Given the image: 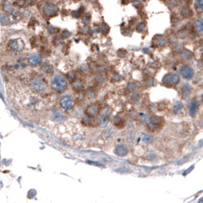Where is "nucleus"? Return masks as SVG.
<instances>
[{
	"label": "nucleus",
	"mask_w": 203,
	"mask_h": 203,
	"mask_svg": "<svg viewBox=\"0 0 203 203\" xmlns=\"http://www.w3.org/2000/svg\"><path fill=\"white\" fill-rule=\"evenodd\" d=\"M53 133L70 146L82 147L86 141L85 131L80 124L65 122L53 125Z\"/></svg>",
	"instance_id": "nucleus-1"
},
{
	"label": "nucleus",
	"mask_w": 203,
	"mask_h": 203,
	"mask_svg": "<svg viewBox=\"0 0 203 203\" xmlns=\"http://www.w3.org/2000/svg\"><path fill=\"white\" fill-rule=\"evenodd\" d=\"M52 86L58 92H63L68 86L67 80L62 75H55L52 80Z\"/></svg>",
	"instance_id": "nucleus-2"
},
{
	"label": "nucleus",
	"mask_w": 203,
	"mask_h": 203,
	"mask_svg": "<svg viewBox=\"0 0 203 203\" xmlns=\"http://www.w3.org/2000/svg\"><path fill=\"white\" fill-rule=\"evenodd\" d=\"M31 86L32 89L37 93H43L47 88L46 83L43 78L39 76H35L31 79Z\"/></svg>",
	"instance_id": "nucleus-3"
},
{
	"label": "nucleus",
	"mask_w": 203,
	"mask_h": 203,
	"mask_svg": "<svg viewBox=\"0 0 203 203\" xmlns=\"http://www.w3.org/2000/svg\"><path fill=\"white\" fill-rule=\"evenodd\" d=\"M7 47L12 52L18 53L23 50L25 48V43L21 39H14V40H10V42L7 43Z\"/></svg>",
	"instance_id": "nucleus-4"
},
{
	"label": "nucleus",
	"mask_w": 203,
	"mask_h": 203,
	"mask_svg": "<svg viewBox=\"0 0 203 203\" xmlns=\"http://www.w3.org/2000/svg\"><path fill=\"white\" fill-rule=\"evenodd\" d=\"M58 6L52 2H46L43 7V12L48 17H52L58 14Z\"/></svg>",
	"instance_id": "nucleus-5"
},
{
	"label": "nucleus",
	"mask_w": 203,
	"mask_h": 203,
	"mask_svg": "<svg viewBox=\"0 0 203 203\" xmlns=\"http://www.w3.org/2000/svg\"><path fill=\"white\" fill-rule=\"evenodd\" d=\"M179 77L175 74H168L164 77L162 83L166 86H173L179 83Z\"/></svg>",
	"instance_id": "nucleus-6"
},
{
	"label": "nucleus",
	"mask_w": 203,
	"mask_h": 203,
	"mask_svg": "<svg viewBox=\"0 0 203 203\" xmlns=\"http://www.w3.org/2000/svg\"><path fill=\"white\" fill-rule=\"evenodd\" d=\"M163 118L158 116H152L150 117L149 122L147 124V127L151 131H155L157 129L160 128L162 127V123H163Z\"/></svg>",
	"instance_id": "nucleus-7"
},
{
	"label": "nucleus",
	"mask_w": 203,
	"mask_h": 203,
	"mask_svg": "<svg viewBox=\"0 0 203 203\" xmlns=\"http://www.w3.org/2000/svg\"><path fill=\"white\" fill-rule=\"evenodd\" d=\"M100 111V106L98 105V103H92V104L89 105L88 107L86 108L85 111V113L87 116L89 118H95L96 116L99 115Z\"/></svg>",
	"instance_id": "nucleus-8"
},
{
	"label": "nucleus",
	"mask_w": 203,
	"mask_h": 203,
	"mask_svg": "<svg viewBox=\"0 0 203 203\" xmlns=\"http://www.w3.org/2000/svg\"><path fill=\"white\" fill-rule=\"evenodd\" d=\"M60 105L64 110H70L74 106V101L70 96H63L60 100Z\"/></svg>",
	"instance_id": "nucleus-9"
},
{
	"label": "nucleus",
	"mask_w": 203,
	"mask_h": 203,
	"mask_svg": "<svg viewBox=\"0 0 203 203\" xmlns=\"http://www.w3.org/2000/svg\"><path fill=\"white\" fill-rule=\"evenodd\" d=\"M28 62L30 65L35 66L39 65L42 62V58L40 55L37 54H33V55H30L28 58Z\"/></svg>",
	"instance_id": "nucleus-10"
},
{
	"label": "nucleus",
	"mask_w": 203,
	"mask_h": 203,
	"mask_svg": "<svg viewBox=\"0 0 203 203\" xmlns=\"http://www.w3.org/2000/svg\"><path fill=\"white\" fill-rule=\"evenodd\" d=\"M52 118H53L54 121H57V122H61L66 118V114L61 109H56L52 112Z\"/></svg>",
	"instance_id": "nucleus-11"
},
{
	"label": "nucleus",
	"mask_w": 203,
	"mask_h": 203,
	"mask_svg": "<svg viewBox=\"0 0 203 203\" xmlns=\"http://www.w3.org/2000/svg\"><path fill=\"white\" fill-rule=\"evenodd\" d=\"M181 74L185 79H190L193 76V71L188 66H185L182 68Z\"/></svg>",
	"instance_id": "nucleus-12"
},
{
	"label": "nucleus",
	"mask_w": 203,
	"mask_h": 203,
	"mask_svg": "<svg viewBox=\"0 0 203 203\" xmlns=\"http://www.w3.org/2000/svg\"><path fill=\"white\" fill-rule=\"evenodd\" d=\"M198 109V103L196 100H193L190 102V106H189V114L191 117H193L195 114L196 113Z\"/></svg>",
	"instance_id": "nucleus-13"
},
{
	"label": "nucleus",
	"mask_w": 203,
	"mask_h": 203,
	"mask_svg": "<svg viewBox=\"0 0 203 203\" xmlns=\"http://www.w3.org/2000/svg\"><path fill=\"white\" fill-rule=\"evenodd\" d=\"M153 42L158 46H164L166 44V39L162 35H157L153 39Z\"/></svg>",
	"instance_id": "nucleus-14"
},
{
	"label": "nucleus",
	"mask_w": 203,
	"mask_h": 203,
	"mask_svg": "<svg viewBox=\"0 0 203 203\" xmlns=\"http://www.w3.org/2000/svg\"><path fill=\"white\" fill-rule=\"evenodd\" d=\"M115 153L118 156H125L127 154V149L124 146H117L115 149Z\"/></svg>",
	"instance_id": "nucleus-15"
},
{
	"label": "nucleus",
	"mask_w": 203,
	"mask_h": 203,
	"mask_svg": "<svg viewBox=\"0 0 203 203\" xmlns=\"http://www.w3.org/2000/svg\"><path fill=\"white\" fill-rule=\"evenodd\" d=\"M193 13L189 7H184L181 10V15L184 18H189L193 16Z\"/></svg>",
	"instance_id": "nucleus-16"
},
{
	"label": "nucleus",
	"mask_w": 203,
	"mask_h": 203,
	"mask_svg": "<svg viewBox=\"0 0 203 203\" xmlns=\"http://www.w3.org/2000/svg\"><path fill=\"white\" fill-rule=\"evenodd\" d=\"M72 87L75 91H80L83 88V83L80 80L74 81L73 83H72Z\"/></svg>",
	"instance_id": "nucleus-17"
},
{
	"label": "nucleus",
	"mask_w": 203,
	"mask_h": 203,
	"mask_svg": "<svg viewBox=\"0 0 203 203\" xmlns=\"http://www.w3.org/2000/svg\"><path fill=\"white\" fill-rule=\"evenodd\" d=\"M195 8L199 13L203 11V0H195Z\"/></svg>",
	"instance_id": "nucleus-18"
},
{
	"label": "nucleus",
	"mask_w": 203,
	"mask_h": 203,
	"mask_svg": "<svg viewBox=\"0 0 203 203\" xmlns=\"http://www.w3.org/2000/svg\"><path fill=\"white\" fill-rule=\"evenodd\" d=\"M114 124H115V125L117 127L121 128V127H124V124H124V120H123L120 116H116L114 118Z\"/></svg>",
	"instance_id": "nucleus-19"
},
{
	"label": "nucleus",
	"mask_w": 203,
	"mask_h": 203,
	"mask_svg": "<svg viewBox=\"0 0 203 203\" xmlns=\"http://www.w3.org/2000/svg\"><path fill=\"white\" fill-rule=\"evenodd\" d=\"M182 109H183L182 103H180V102H176V103H175V105H174V106H173L174 113H176V114L179 113V112H181L182 110Z\"/></svg>",
	"instance_id": "nucleus-20"
},
{
	"label": "nucleus",
	"mask_w": 203,
	"mask_h": 203,
	"mask_svg": "<svg viewBox=\"0 0 203 203\" xmlns=\"http://www.w3.org/2000/svg\"><path fill=\"white\" fill-rule=\"evenodd\" d=\"M3 10H4L5 12H7L8 13H13V6L9 2H5L3 5Z\"/></svg>",
	"instance_id": "nucleus-21"
},
{
	"label": "nucleus",
	"mask_w": 203,
	"mask_h": 203,
	"mask_svg": "<svg viewBox=\"0 0 203 203\" xmlns=\"http://www.w3.org/2000/svg\"><path fill=\"white\" fill-rule=\"evenodd\" d=\"M196 28L199 32L203 34V19H199L196 22Z\"/></svg>",
	"instance_id": "nucleus-22"
},
{
	"label": "nucleus",
	"mask_w": 203,
	"mask_h": 203,
	"mask_svg": "<svg viewBox=\"0 0 203 203\" xmlns=\"http://www.w3.org/2000/svg\"><path fill=\"white\" fill-rule=\"evenodd\" d=\"M182 90L183 95H184L185 97H187V96H188L190 93V86L188 84H185V85L183 86Z\"/></svg>",
	"instance_id": "nucleus-23"
},
{
	"label": "nucleus",
	"mask_w": 203,
	"mask_h": 203,
	"mask_svg": "<svg viewBox=\"0 0 203 203\" xmlns=\"http://www.w3.org/2000/svg\"><path fill=\"white\" fill-rule=\"evenodd\" d=\"M0 21H1V24L2 25H6L9 23V19L5 14L1 13V17H0Z\"/></svg>",
	"instance_id": "nucleus-24"
},
{
	"label": "nucleus",
	"mask_w": 203,
	"mask_h": 203,
	"mask_svg": "<svg viewBox=\"0 0 203 203\" xmlns=\"http://www.w3.org/2000/svg\"><path fill=\"white\" fill-rule=\"evenodd\" d=\"M42 69L44 72H47V73H52L53 72V68L49 64H46L44 63L43 66H42Z\"/></svg>",
	"instance_id": "nucleus-25"
},
{
	"label": "nucleus",
	"mask_w": 203,
	"mask_h": 203,
	"mask_svg": "<svg viewBox=\"0 0 203 203\" xmlns=\"http://www.w3.org/2000/svg\"><path fill=\"white\" fill-rule=\"evenodd\" d=\"M127 89H128L129 91L133 92L135 89H136V84H135V83H133V82L129 83L128 85H127Z\"/></svg>",
	"instance_id": "nucleus-26"
},
{
	"label": "nucleus",
	"mask_w": 203,
	"mask_h": 203,
	"mask_svg": "<svg viewBox=\"0 0 203 203\" xmlns=\"http://www.w3.org/2000/svg\"><path fill=\"white\" fill-rule=\"evenodd\" d=\"M143 140H144V141H145V142L150 143V141H152V137L148 134H144V137H143Z\"/></svg>",
	"instance_id": "nucleus-27"
},
{
	"label": "nucleus",
	"mask_w": 203,
	"mask_h": 203,
	"mask_svg": "<svg viewBox=\"0 0 203 203\" xmlns=\"http://www.w3.org/2000/svg\"><path fill=\"white\" fill-rule=\"evenodd\" d=\"M144 27H145V25H144V23H140L138 24V26L136 27V30L138 31H139V32H141V31H142L143 30H144Z\"/></svg>",
	"instance_id": "nucleus-28"
},
{
	"label": "nucleus",
	"mask_w": 203,
	"mask_h": 203,
	"mask_svg": "<svg viewBox=\"0 0 203 203\" xmlns=\"http://www.w3.org/2000/svg\"><path fill=\"white\" fill-rule=\"evenodd\" d=\"M109 31V27H108L107 25L104 24V25L102 26V32H103L104 34H106V33H107Z\"/></svg>",
	"instance_id": "nucleus-29"
},
{
	"label": "nucleus",
	"mask_w": 203,
	"mask_h": 203,
	"mask_svg": "<svg viewBox=\"0 0 203 203\" xmlns=\"http://www.w3.org/2000/svg\"><path fill=\"white\" fill-rule=\"evenodd\" d=\"M48 31H49V32L50 33V34H54V33L55 32V29L54 28H52V27H49Z\"/></svg>",
	"instance_id": "nucleus-30"
},
{
	"label": "nucleus",
	"mask_w": 203,
	"mask_h": 203,
	"mask_svg": "<svg viewBox=\"0 0 203 203\" xmlns=\"http://www.w3.org/2000/svg\"><path fill=\"white\" fill-rule=\"evenodd\" d=\"M63 36L65 37H69V36H70V33H69V31H64L63 33Z\"/></svg>",
	"instance_id": "nucleus-31"
},
{
	"label": "nucleus",
	"mask_w": 203,
	"mask_h": 203,
	"mask_svg": "<svg viewBox=\"0 0 203 203\" xmlns=\"http://www.w3.org/2000/svg\"><path fill=\"white\" fill-rule=\"evenodd\" d=\"M198 203H203V198H202V199H199V202H198Z\"/></svg>",
	"instance_id": "nucleus-32"
},
{
	"label": "nucleus",
	"mask_w": 203,
	"mask_h": 203,
	"mask_svg": "<svg viewBox=\"0 0 203 203\" xmlns=\"http://www.w3.org/2000/svg\"><path fill=\"white\" fill-rule=\"evenodd\" d=\"M89 1H95L96 0H89Z\"/></svg>",
	"instance_id": "nucleus-33"
},
{
	"label": "nucleus",
	"mask_w": 203,
	"mask_h": 203,
	"mask_svg": "<svg viewBox=\"0 0 203 203\" xmlns=\"http://www.w3.org/2000/svg\"><path fill=\"white\" fill-rule=\"evenodd\" d=\"M202 101H203V94H202Z\"/></svg>",
	"instance_id": "nucleus-34"
}]
</instances>
